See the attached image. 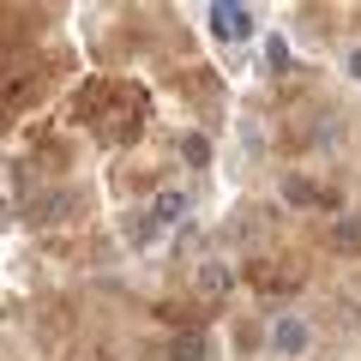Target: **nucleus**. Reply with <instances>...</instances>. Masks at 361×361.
Wrapping results in <instances>:
<instances>
[{
  "label": "nucleus",
  "mask_w": 361,
  "mask_h": 361,
  "mask_svg": "<svg viewBox=\"0 0 361 361\" xmlns=\"http://www.w3.org/2000/svg\"><path fill=\"white\" fill-rule=\"evenodd\" d=\"M211 30H217L223 42H247V37H253V13H247V6H229V0H217V6H211Z\"/></svg>",
  "instance_id": "nucleus-1"
},
{
  "label": "nucleus",
  "mask_w": 361,
  "mask_h": 361,
  "mask_svg": "<svg viewBox=\"0 0 361 361\" xmlns=\"http://www.w3.org/2000/svg\"><path fill=\"white\" fill-rule=\"evenodd\" d=\"M73 211H78L73 193H49V199H37V205H30V217H37V229H54V223H66Z\"/></svg>",
  "instance_id": "nucleus-2"
},
{
  "label": "nucleus",
  "mask_w": 361,
  "mask_h": 361,
  "mask_svg": "<svg viewBox=\"0 0 361 361\" xmlns=\"http://www.w3.org/2000/svg\"><path fill=\"white\" fill-rule=\"evenodd\" d=\"M307 343H313V331L301 319H277V331H271V349H277V355H301Z\"/></svg>",
  "instance_id": "nucleus-3"
},
{
  "label": "nucleus",
  "mask_w": 361,
  "mask_h": 361,
  "mask_svg": "<svg viewBox=\"0 0 361 361\" xmlns=\"http://www.w3.org/2000/svg\"><path fill=\"white\" fill-rule=\"evenodd\" d=\"M169 361H211V343H205V331H180L175 343H169Z\"/></svg>",
  "instance_id": "nucleus-4"
},
{
  "label": "nucleus",
  "mask_w": 361,
  "mask_h": 361,
  "mask_svg": "<svg viewBox=\"0 0 361 361\" xmlns=\"http://www.w3.org/2000/svg\"><path fill=\"white\" fill-rule=\"evenodd\" d=\"M175 217H187V193L180 187H163L157 205H151V223H175Z\"/></svg>",
  "instance_id": "nucleus-5"
},
{
  "label": "nucleus",
  "mask_w": 361,
  "mask_h": 361,
  "mask_svg": "<svg viewBox=\"0 0 361 361\" xmlns=\"http://www.w3.org/2000/svg\"><path fill=\"white\" fill-rule=\"evenodd\" d=\"M30 90H37V78H6V90H0V121L18 115V109L30 103Z\"/></svg>",
  "instance_id": "nucleus-6"
},
{
  "label": "nucleus",
  "mask_w": 361,
  "mask_h": 361,
  "mask_svg": "<svg viewBox=\"0 0 361 361\" xmlns=\"http://www.w3.org/2000/svg\"><path fill=\"white\" fill-rule=\"evenodd\" d=\"M283 199H289V205H331V199H325L307 175H289V180H283Z\"/></svg>",
  "instance_id": "nucleus-7"
},
{
  "label": "nucleus",
  "mask_w": 361,
  "mask_h": 361,
  "mask_svg": "<svg viewBox=\"0 0 361 361\" xmlns=\"http://www.w3.org/2000/svg\"><path fill=\"white\" fill-rule=\"evenodd\" d=\"M331 247L337 253H361V217H337L331 223Z\"/></svg>",
  "instance_id": "nucleus-8"
},
{
  "label": "nucleus",
  "mask_w": 361,
  "mask_h": 361,
  "mask_svg": "<svg viewBox=\"0 0 361 361\" xmlns=\"http://www.w3.org/2000/svg\"><path fill=\"white\" fill-rule=\"evenodd\" d=\"M199 289H205V295H223V289H229V271H223V265H205V271H199Z\"/></svg>",
  "instance_id": "nucleus-9"
},
{
  "label": "nucleus",
  "mask_w": 361,
  "mask_h": 361,
  "mask_svg": "<svg viewBox=\"0 0 361 361\" xmlns=\"http://www.w3.org/2000/svg\"><path fill=\"white\" fill-rule=\"evenodd\" d=\"M265 61H271V73H283V66H289V42H283V37H271Z\"/></svg>",
  "instance_id": "nucleus-10"
},
{
  "label": "nucleus",
  "mask_w": 361,
  "mask_h": 361,
  "mask_svg": "<svg viewBox=\"0 0 361 361\" xmlns=\"http://www.w3.org/2000/svg\"><path fill=\"white\" fill-rule=\"evenodd\" d=\"M180 157H187V163H205L211 145H205V139H180Z\"/></svg>",
  "instance_id": "nucleus-11"
},
{
  "label": "nucleus",
  "mask_w": 361,
  "mask_h": 361,
  "mask_svg": "<svg viewBox=\"0 0 361 361\" xmlns=\"http://www.w3.org/2000/svg\"><path fill=\"white\" fill-rule=\"evenodd\" d=\"M349 73H355V78H361V49H349Z\"/></svg>",
  "instance_id": "nucleus-12"
}]
</instances>
